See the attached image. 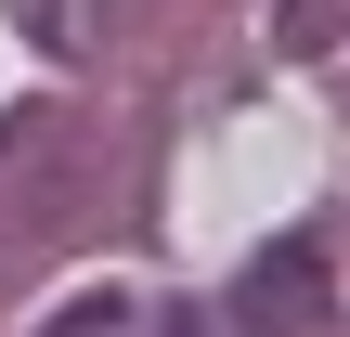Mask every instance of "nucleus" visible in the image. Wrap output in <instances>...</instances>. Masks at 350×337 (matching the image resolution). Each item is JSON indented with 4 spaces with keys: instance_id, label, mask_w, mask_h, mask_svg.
I'll return each instance as SVG.
<instances>
[{
    "instance_id": "nucleus-4",
    "label": "nucleus",
    "mask_w": 350,
    "mask_h": 337,
    "mask_svg": "<svg viewBox=\"0 0 350 337\" xmlns=\"http://www.w3.org/2000/svg\"><path fill=\"white\" fill-rule=\"evenodd\" d=\"M156 337H221V312H156Z\"/></svg>"
},
{
    "instance_id": "nucleus-1",
    "label": "nucleus",
    "mask_w": 350,
    "mask_h": 337,
    "mask_svg": "<svg viewBox=\"0 0 350 337\" xmlns=\"http://www.w3.org/2000/svg\"><path fill=\"white\" fill-rule=\"evenodd\" d=\"M338 325V273H325V234H273L234 299H221V337H325Z\"/></svg>"
},
{
    "instance_id": "nucleus-3",
    "label": "nucleus",
    "mask_w": 350,
    "mask_h": 337,
    "mask_svg": "<svg viewBox=\"0 0 350 337\" xmlns=\"http://www.w3.org/2000/svg\"><path fill=\"white\" fill-rule=\"evenodd\" d=\"M350 0H286V52H312V39H338Z\"/></svg>"
},
{
    "instance_id": "nucleus-2",
    "label": "nucleus",
    "mask_w": 350,
    "mask_h": 337,
    "mask_svg": "<svg viewBox=\"0 0 350 337\" xmlns=\"http://www.w3.org/2000/svg\"><path fill=\"white\" fill-rule=\"evenodd\" d=\"M39 337H130V299H117V286H91V299H65Z\"/></svg>"
}]
</instances>
